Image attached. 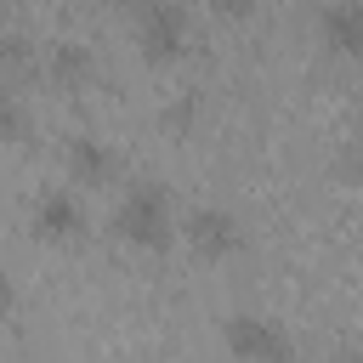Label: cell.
<instances>
[{"mask_svg": "<svg viewBox=\"0 0 363 363\" xmlns=\"http://www.w3.org/2000/svg\"><path fill=\"white\" fill-rule=\"evenodd\" d=\"M28 227H34V238H45V244L79 238V233H85V204H79V193H74V187H40V193H34V210H28Z\"/></svg>", "mask_w": 363, "mask_h": 363, "instance_id": "5", "label": "cell"}, {"mask_svg": "<svg viewBox=\"0 0 363 363\" xmlns=\"http://www.w3.org/2000/svg\"><path fill=\"white\" fill-rule=\"evenodd\" d=\"M11 312H17V278H11L6 267H0V323H6Z\"/></svg>", "mask_w": 363, "mask_h": 363, "instance_id": "12", "label": "cell"}, {"mask_svg": "<svg viewBox=\"0 0 363 363\" xmlns=\"http://www.w3.org/2000/svg\"><path fill=\"white\" fill-rule=\"evenodd\" d=\"M193 113H199V102H193V96H182V102H170V108H164V125H193Z\"/></svg>", "mask_w": 363, "mask_h": 363, "instance_id": "13", "label": "cell"}, {"mask_svg": "<svg viewBox=\"0 0 363 363\" xmlns=\"http://www.w3.org/2000/svg\"><path fill=\"white\" fill-rule=\"evenodd\" d=\"M62 159H68V176H74V182H91V187L119 176V153H113L102 136H68V153H62Z\"/></svg>", "mask_w": 363, "mask_h": 363, "instance_id": "7", "label": "cell"}, {"mask_svg": "<svg viewBox=\"0 0 363 363\" xmlns=\"http://www.w3.org/2000/svg\"><path fill=\"white\" fill-rule=\"evenodd\" d=\"M45 68V51L23 28H0V85H23Z\"/></svg>", "mask_w": 363, "mask_h": 363, "instance_id": "8", "label": "cell"}, {"mask_svg": "<svg viewBox=\"0 0 363 363\" xmlns=\"http://www.w3.org/2000/svg\"><path fill=\"white\" fill-rule=\"evenodd\" d=\"M221 340L238 363H295V340L278 318H261V312H233L221 323Z\"/></svg>", "mask_w": 363, "mask_h": 363, "instance_id": "2", "label": "cell"}, {"mask_svg": "<svg viewBox=\"0 0 363 363\" xmlns=\"http://www.w3.org/2000/svg\"><path fill=\"white\" fill-rule=\"evenodd\" d=\"M45 79H51L57 91H79V85H91V79H96V57H91V45H85V40H51V45H45Z\"/></svg>", "mask_w": 363, "mask_h": 363, "instance_id": "6", "label": "cell"}, {"mask_svg": "<svg viewBox=\"0 0 363 363\" xmlns=\"http://www.w3.org/2000/svg\"><path fill=\"white\" fill-rule=\"evenodd\" d=\"M130 23H136V45H142L147 62H170V57L187 51V34H193L187 6H176V0H142Z\"/></svg>", "mask_w": 363, "mask_h": 363, "instance_id": "3", "label": "cell"}, {"mask_svg": "<svg viewBox=\"0 0 363 363\" xmlns=\"http://www.w3.org/2000/svg\"><path fill=\"white\" fill-rule=\"evenodd\" d=\"M182 238L193 244V255H204V261H227V255H238L244 227H238V216L221 210V204H193V210L182 216Z\"/></svg>", "mask_w": 363, "mask_h": 363, "instance_id": "4", "label": "cell"}, {"mask_svg": "<svg viewBox=\"0 0 363 363\" xmlns=\"http://www.w3.org/2000/svg\"><path fill=\"white\" fill-rule=\"evenodd\" d=\"M318 28H323V40H329L335 51H346L352 62H363V0H340V6H323Z\"/></svg>", "mask_w": 363, "mask_h": 363, "instance_id": "9", "label": "cell"}, {"mask_svg": "<svg viewBox=\"0 0 363 363\" xmlns=\"http://www.w3.org/2000/svg\"><path fill=\"white\" fill-rule=\"evenodd\" d=\"M340 176H346L352 187H363V136L346 142V153H340Z\"/></svg>", "mask_w": 363, "mask_h": 363, "instance_id": "11", "label": "cell"}, {"mask_svg": "<svg viewBox=\"0 0 363 363\" xmlns=\"http://www.w3.org/2000/svg\"><path fill=\"white\" fill-rule=\"evenodd\" d=\"M28 136V102L17 85H0V142H23Z\"/></svg>", "mask_w": 363, "mask_h": 363, "instance_id": "10", "label": "cell"}, {"mask_svg": "<svg viewBox=\"0 0 363 363\" xmlns=\"http://www.w3.org/2000/svg\"><path fill=\"white\" fill-rule=\"evenodd\" d=\"M113 233L125 238V244H136V250H170L176 244V233H182V221H176V204H170V187L164 182H130L125 187V199H119V210H113Z\"/></svg>", "mask_w": 363, "mask_h": 363, "instance_id": "1", "label": "cell"}]
</instances>
